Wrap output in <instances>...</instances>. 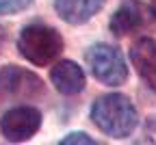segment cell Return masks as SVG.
<instances>
[{
	"instance_id": "obj_1",
	"label": "cell",
	"mask_w": 156,
	"mask_h": 145,
	"mask_svg": "<svg viewBox=\"0 0 156 145\" xmlns=\"http://www.w3.org/2000/svg\"><path fill=\"white\" fill-rule=\"evenodd\" d=\"M91 121L113 139H126L134 132L139 115L134 104L122 93H106L91 106Z\"/></svg>"
},
{
	"instance_id": "obj_12",
	"label": "cell",
	"mask_w": 156,
	"mask_h": 145,
	"mask_svg": "<svg viewBox=\"0 0 156 145\" xmlns=\"http://www.w3.org/2000/svg\"><path fill=\"white\" fill-rule=\"evenodd\" d=\"M2 39H5V33H2V28H0V46H2Z\"/></svg>"
},
{
	"instance_id": "obj_3",
	"label": "cell",
	"mask_w": 156,
	"mask_h": 145,
	"mask_svg": "<svg viewBox=\"0 0 156 145\" xmlns=\"http://www.w3.org/2000/svg\"><path fill=\"white\" fill-rule=\"evenodd\" d=\"M87 65L91 74L106 87H119L128 78V67L124 54L117 50L115 46L108 44H95L87 50L85 54Z\"/></svg>"
},
{
	"instance_id": "obj_5",
	"label": "cell",
	"mask_w": 156,
	"mask_h": 145,
	"mask_svg": "<svg viewBox=\"0 0 156 145\" xmlns=\"http://www.w3.org/2000/svg\"><path fill=\"white\" fill-rule=\"evenodd\" d=\"M39 128H41V113L35 106H15L0 119V132L13 143L28 141Z\"/></svg>"
},
{
	"instance_id": "obj_11",
	"label": "cell",
	"mask_w": 156,
	"mask_h": 145,
	"mask_svg": "<svg viewBox=\"0 0 156 145\" xmlns=\"http://www.w3.org/2000/svg\"><path fill=\"white\" fill-rule=\"evenodd\" d=\"M61 143H63V145H69V143H89V145H91V143H95V141H93L91 136H87L85 132H72V134H67Z\"/></svg>"
},
{
	"instance_id": "obj_6",
	"label": "cell",
	"mask_w": 156,
	"mask_h": 145,
	"mask_svg": "<svg viewBox=\"0 0 156 145\" xmlns=\"http://www.w3.org/2000/svg\"><path fill=\"white\" fill-rule=\"evenodd\" d=\"M150 22H156V11L152 7H145L136 0H128L117 9L111 17V33L117 37L130 35L139 28H145Z\"/></svg>"
},
{
	"instance_id": "obj_10",
	"label": "cell",
	"mask_w": 156,
	"mask_h": 145,
	"mask_svg": "<svg viewBox=\"0 0 156 145\" xmlns=\"http://www.w3.org/2000/svg\"><path fill=\"white\" fill-rule=\"evenodd\" d=\"M33 5V0H0V13L9 15V13H20Z\"/></svg>"
},
{
	"instance_id": "obj_9",
	"label": "cell",
	"mask_w": 156,
	"mask_h": 145,
	"mask_svg": "<svg viewBox=\"0 0 156 145\" xmlns=\"http://www.w3.org/2000/svg\"><path fill=\"white\" fill-rule=\"evenodd\" d=\"M104 7V0H54L58 17L67 24H85Z\"/></svg>"
},
{
	"instance_id": "obj_8",
	"label": "cell",
	"mask_w": 156,
	"mask_h": 145,
	"mask_svg": "<svg viewBox=\"0 0 156 145\" xmlns=\"http://www.w3.org/2000/svg\"><path fill=\"white\" fill-rule=\"evenodd\" d=\"M50 80L63 95H76L85 89V72L74 61H58L50 72Z\"/></svg>"
},
{
	"instance_id": "obj_13",
	"label": "cell",
	"mask_w": 156,
	"mask_h": 145,
	"mask_svg": "<svg viewBox=\"0 0 156 145\" xmlns=\"http://www.w3.org/2000/svg\"><path fill=\"white\" fill-rule=\"evenodd\" d=\"M152 9H154V11H156V0H152Z\"/></svg>"
},
{
	"instance_id": "obj_4",
	"label": "cell",
	"mask_w": 156,
	"mask_h": 145,
	"mask_svg": "<svg viewBox=\"0 0 156 145\" xmlns=\"http://www.w3.org/2000/svg\"><path fill=\"white\" fill-rule=\"evenodd\" d=\"M44 93V82L39 76L22 67L0 69V104L9 100H33Z\"/></svg>"
},
{
	"instance_id": "obj_7",
	"label": "cell",
	"mask_w": 156,
	"mask_h": 145,
	"mask_svg": "<svg viewBox=\"0 0 156 145\" xmlns=\"http://www.w3.org/2000/svg\"><path fill=\"white\" fill-rule=\"evenodd\" d=\"M130 61L143 82L152 91H156V39H139L130 50Z\"/></svg>"
},
{
	"instance_id": "obj_2",
	"label": "cell",
	"mask_w": 156,
	"mask_h": 145,
	"mask_svg": "<svg viewBox=\"0 0 156 145\" xmlns=\"http://www.w3.org/2000/svg\"><path fill=\"white\" fill-rule=\"evenodd\" d=\"M17 50L28 63L44 67L61 54L63 37L56 28L46 24H28L17 37Z\"/></svg>"
}]
</instances>
